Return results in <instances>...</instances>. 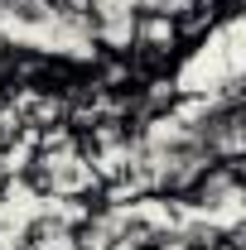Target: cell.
I'll return each instance as SVG.
<instances>
[{
	"instance_id": "6da1fadb",
	"label": "cell",
	"mask_w": 246,
	"mask_h": 250,
	"mask_svg": "<svg viewBox=\"0 0 246 250\" xmlns=\"http://www.w3.org/2000/svg\"><path fill=\"white\" fill-rule=\"evenodd\" d=\"M0 24H10V29H20V34H44V29H53L49 0H10V10H5V20H0Z\"/></svg>"
},
{
	"instance_id": "7a4b0ae2",
	"label": "cell",
	"mask_w": 246,
	"mask_h": 250,
	"mask_svg": "<svg viewBox=\"0 0 246 250\" xmlns=\"http://www.w3.org/2000/svg\"><path fill=\"white\" fill-rule=\"evenodd\" d=\"M5 10H10V0H0V20H5Z\"/></svg>"
}]
</instances>
